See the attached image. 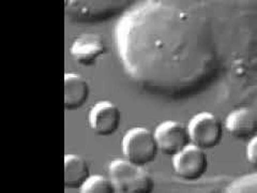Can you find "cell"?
Here are the masks:
<instances>
[{"mask_svg":"<svg viewBox=\"0 0 257 193\" xmlns=\"http://www.w3.org/2000/svg\"><path fill=\"white\" fill-rule=\"evenodd\" d=\"M106 52V45L102 37L87 34L77 37L70 48L72 57L79 64L90 67Z\"/></svg>","mask_w":257,"mask_h":193,"instance_id":"obj_7","label":"cell"},{"mask_svg":"<svg viewBox=\"0 0 257 193\" xmlns=\"http://www.w3.org/2000/svg\"><path fill=\"white\" fill-rule=\"evenodd\" d=\"M122 151L127 161L145 167L157 159L160 149L154 132L146 128L136 127L124 134Z\"/></svg>","mask_w":257,"mask_h":193,"instance_id":"obj_2","label":"cell"},{"mask_svg":"<svg viewBox=\"0 0 257 193\" xmlns=\"http://www.w3.org/2000/svg\"><path fill=\"white\" fill-rule=\"evenodd\" d=\"M155 135L159 149L166 156L175 157L192 144L189 128L174 120L160 124L156 128Z\"/></svg>","mask_w":257,"mask_h":193,"instance_id":"obj_5","label":"cell"},{"mask_svg":"<svg viewBox=\"0 0 257 193\" xmlns=\"http://www.w3.org/2000/svg\"><path fill=\"white\" fill-rule=\"evenodd\" d=\"M208 164L206 150L193 144L173 157L175 173L187 181H195L202 178L208 171Z\"/></svg>","mask_w":257,"mask_h":193,"instance_id":"obj_4","label":"cell"},{"mask_svg":"<svg viewBox=\"0 0 257 193\" xmlns=\"http://www.w3.org/2000/svg\"><path fill=\"white\" fill-rule=\"evenodd\" d=\"M225 127L232 138L250 142L257 136V115L247 109L236 110L227 116Z\"/></svg>","mask_w":257,"mask_h":193,"instance_id":"obj_8","label":"cell"},{"mask_svg":"<svg viewBox=\"0 0 257 193\" xmlns=\"http://www.w3.org/2000/svg\"><path fill=\"white\" fill-rule=\"evenodd\" d=\"M188 128L192 144L204 150L216 147L223 140V125L212 113L196 114L191 119Z\"/></svg>","mask_w":257,"mask_h":193,"instance_id":"obj_3","label":"cell"},{"mask_svg":"<svg viewBox=\"0 0 257 193\" xmlns=\"http://www.w3.org/2000/svg\"><path fill=\"white\" fill-rule=\"evenodd\" d=\"M121 123V112L115 103L101 101L89 112V126L91 130L100 136L115 134Z\"/></svg>","mask_w":257,"mask_h":193,"instance_id":"obj_6","label":"cell"},{"mask_svg":"<svg viewBox=\"0 0 257 193\" xmlns=\"http://www.w3.org/2000/svg\"><path fill=\"white\" fill-rule=\"evenodd\" d=\"M245 156L248 164L257 170V136L248 142Z\"/></svg>","mask_w":257,"mask_h":193,"instance_id":"obj_12","label":"cell"},{"mask_svg":"<svg viewBox=\"0 0 257 193\" xmlns=\"http://www.w3.org/2000/svg\"><path fill=\"white\" fill-rule=\"evenodd\" d=\"M79 190L80 193H116L117 188L109 177L98 174L91 175Z\"/></svg>","mask_w":257,"mask_h":193,"instance_id":"obj_11","label":"cell"},{"mask_svg":"<svg viewBox=\"0 0 257 193\" xmlns=\"http://www.w3.org/2000/svg\"><path fill=\"white\" fill-rule=\"evenodd\" d=\"M108 177L122 193H154L156 182L148 171L126 159L112 160L108 164Z\"/></svg>","mask_w":257,"mask_h":193,"instance_id":"obj_1","label":"cell"},{"mask_svg":"<svg viewBox=\"0 0 257 193\" xmlns=\"http://www.w3.org/2000/svg\"><path fill=\"white\" fill-rule=\"evenodd\" d=\"M87 161L78 155L64 156V186L68 189H80L90 177Z\"/></svg>","mask_w":257,"mask_h":193,"instance_id":"obj_10","label":"cell"},{"mask_svg":"<svg viewBox=\"0 0 257 193\" xmlns=\"http://www.w3.org/2000/svg\"><path fill=\"white\" fill-rule=\"evenodd\" d=\"M90 93L87 79L76 73L64 75V108L68 111H76L84 107Z\"/></svg>","mask_w":257,"mask_h":193,"instance_id":"obj_9","label":"cell"}]
</instances>
